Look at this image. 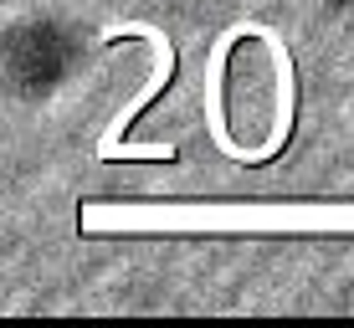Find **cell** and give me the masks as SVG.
Wrapping results in <instances>:
<instances>
[{
  "label": "cell",
  "mask_w": 354,
  "mask_h": 328,
  "mask_svg": "<svg viewBox=\"0 0 354 328\" xmlns=\"http://www.w3.org/2000/svg\"><path fill=\"white\" fill-rule=\"evenodd\" d=\"M328 10H339V16H354V0H328Z\"/></svg>",
  "instance_id": "2"
},
{
  "label": "cell",
  "mask_w": 354,
  "mask_h": 328,
  "mask_svg": "<svg viewBox=\"0 0 354 328\" xmlns=\"http://www.w3.org/2000/svg\"><path fill=\"white\" fill-rule=\"evenodd\" d=\"M0 67L16 103H46L88 67V36L67 16H21L6 26Z\"/></svg>",
  "instance_id": "1"
}]
</instances>
